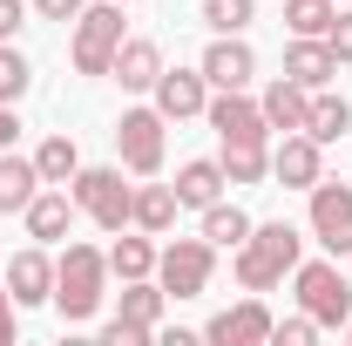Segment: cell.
<instances>
[{
	"instance_id": "cell-25",
	"label": "cell",
	"mask_w": 352,
	"mask_h": 346,
	"mask_svg": "<svg viewBox=\"0 0 352 346\" xmlns=\"http://www.w3.org/2000/svg\"><path fill=\"white\" fill-rule=\"evenodd\" d=\"M204 238H210V245H217V252H237V245H244V238H251V217L237 211V204H204Z\"/></svg>"
},
{
	"instance_id": "cell-38",
	"label": "cell",
	"mask_w": 352,
	"mask_h": 346,
	"mask_svg": "<svg viewBox=\"0 0 352 346\" xmlns=\"http://www.w3.org/2000/svg\"><path fill=\"white\" fill-rule=\"evenodd\" d=\"M346 340H352V319H346Z\"/></svg>"
},
{
	"instance_id": "cell-16",
	"label": "cell",
	"mask_w": 352,
	"mask_h": 346,
	"mask_svg": "<svg viewBox=\"0 0 352 346\" xmlns=\"http://www.w3.org/2000/svg\"><path fill=\"white\" fill-rule=\"evenodd\" d=\"M163 75V48L149 41V34H129V41L116 48V68H109V82H122L129 95H149Z\"/></svg>"
},
{
	"instance_id": "cell-29",
	"label": "cell",
	"mask_w": 352,
	"mask_h": 346,
	"mask_svg": "<svg viewBox=\"0 0 352 346\" xmlns=\"http://www.w3.org/2000/svg\"><path fill=\"white\" fill-rule=\"evenodd\" d=\"M339 14V0H285V28L292 34H325Z\"/></svg>"
},
{
	"instance_id": "cell-23",
	"label": "cell",
	"mask_w": 352,
	"mask_h": 346,
	"mask_svg": "<svg viewBox=\"0 0 352 346\" xmlns=\"http://www.w3.org/2000/svg\"><path fill=\"white\" fill-rule=\"evenodd\" d=\"M109 278H156V238L149 231H122L116 245H109Z\"/></svg>"
},
{
	"instance_id": "cell-32",
	"label": "cell",
	"mask_w": 352,
	"mask_h": 346,
	"mask_svg": "<svg viewBox=\"0 0 352 346\" xmlns=\"http://www.w3.org/2000/svg\"><path fill=\"white\" fill-rule=\"evenodd\" d=\"M102 340H109V346H149V340H156V326H142V319H122V312H116V319L102 326Z\"/></svg>"
},
{
	"instance_id": "cell-18",
	"label": "cell",
	"mask_w": 352,
	"mask_h": 346,
	"mask_svg": "<svg viewBox=\"0 0 352 346\" xmlns=\"http://www.w3.org/2000/svg\"><path fill=\"white\" fill-rule=\"evenodd\" d=\"M258 109H264V123L278 136H292V130H305V109H311V88H298L292 75H278V82L258 95Z\"/></svg>"
},
{
	"instance_id": "cell-31",
	"label": "cell",
	"mask_w": 352,
	"mask_h": 346,
	"mask_svg": "<svg viewBox=\"0 0 352 346\" xmlns=\"http://www.w3.org/2000/svg\"><path fill=\"white\" fill-rule=\"evenodd\" d=\"M318 333H325V326H318L311 312H298V319H271V340H278V346H311Z\"/></svg>"
},
{
	"instance_id": "cell-4",
	"label": "cell",
	"mask_w": 352,
	"mask_h": 346,
	"mask_svg": "<svg viewBox=\"0 0 352 346\" xmlns=\"http://www.w3.org/2000/svg\"><path fill=\"white\" fill-rule=\"evenodd\" d=\"M129 41L122 34V0H95L75 14V41H68V61H75V75H109L116 68V48Z\"/></svg>"
},
{
	"instance_id": "cell-20",
	"label": "cell",
	"mask_w": 352,
	"mask_h": 346,
	"mask_svg": "<svg viewBox=\"0 0 352 346\" xmlns=\"http://www.w3.org/2000/svg\"><path fill=\"white\" fill-rule=\"evenodd\" d=\"M34 190H41L34 156H21V150H0V211H28V204H34Z\"/></svg>"
},
{
	"instance_id": "cell-36",
	"label": "cell",
	"mask_w": 352,
	"mask_h": 346,
	"mask_svg": "<svg viewBox=\"0 0 352 346\" xmlns=\"http://www.w3.org/2000/svg\"><path fill=\"white\" fill-rule=\"evenodd\" d=\"M21 143V116H14V102H0V150H14Z\"/></svg>"
},
{
	"instance_id": "cell-7",
	"label": "cell",
	"mask_w": 352,
	"mask_h": 346,
	"mask_svg": "<svg viewBox=\"0 0 352 346\" xmlns=\"http://www.w3.org/2000/svg\"><path fill=\"white\" fill-rule=\"evenodd\" d=\"M163 130H170V116L163 109H122V123H116V163L129 176H156L163 170Z\"/></svg>"
},
{
	"instance_id": "cell-35",
	"label": "cell",
	"mask_w": 352,
	"mask_h": 346,
	"mask_svg": "<svg viewBox=\"0 0 352 346\" xmlns=\"http://www.w3.org/2000/svg\"><path fill=\"white\" fill-rule=\"evenodd\" d=\"M82 7H88V0H34V14H41V21H75Z\"/></svg>"
},
{
	"instance_id": "cell-37",
	"label": "cell",
	"mask_w": 352,
	"mask_h": 346,
	"mask_svg": "<svg viewBox=\"0 0 352 346\" xmlns=\"http://www.w3.org/2000/svg\"><path fill=\"white\" fill-rule=\"evenodd\" d=\"M14 312H21V305H14L7 285H0V346H14Z\"/></svg>"
},
{
	"instance_id": "cell-5",
	"label": "cell",
	"mask_w": 352,
	"mask_h": 346,
	"mask_svg": "<svg viewBox=\"0 0 352 346\" xmlns=\"http://www.w3.org/2000/svg\"><path fill=\"white\" fill-rule=\"evenodd\" d=\"M292 292H298V312H311L318 326H346L352 319V285L332 258H298L292 265Z\"/></svg>"
},
{
	"instance_id": "cell-27",
	"label": "cell",
	"mask_w": 352,
	"mask_h": 346,
	"mask_svg": "<svg viewBox=\"0 0 352 346\" xmlns=\"http://www.w3.org/2000/svg\"><path fill=\"white\" fill-rule=\"evenodd\" d=\"M34 170H41V183H68V176L82 170V150H75V136H47L41 150H34Z\"/></svg>"
},
{
	"instance_id": "cell-11",
	"label": "cell",
	"mask_w": 352,
	"mask_h": 346,
	"mask_svg": "<svg viewBox=\"0 0 352 346\" xmlns=\"http://www.w3.org/2000/svg\"><path fill=\"white\" fill-rule=\"evenodd\" d=\"M204 340L210 346H264L271 340V305L251 292V299H237V305H223L217 319L204 326Z\"/></svg>"
},
{
	"instance_id": "cell-10",
	"label": "cell",
	"mask_w": 352,
	"mask_h": 346,
	"mask_svg": "<svg viewBox=\"0 0 352 346\" xmlns=\"http://www.w3.org/2000/svg\"><path fill=\"white\" fill-rule=\"evenodd\" d=\"M271 176H278L285 190H311V183L325 176V143H311L305 130L278 136V143H271Z\"/></svg>"
},
{
	"instance_id": "cell-14",
	"label": "cell",
	"mask_w": 352,
	"mask_h": 346,
	"mask_svg": "<svg viewBox=\"0 0 352 346\" xmlns=\"http://www.w3.org/2000/svg\"><path fill=\"white\" fill-rule=\"evenodd\" d=\"M7 292H14V305H47L54 299V258H47V245H28V252L7 258Z\"/></svg>"
},
{
	"instance_id": "cell-9",
	"label": "cell",
	"mask_w": 352,
	"mask_h": 346,
	"mask_svg": "<svg viewBox=\"0 0 352 346\" xmlns=\"http://www.w3.org/2000/svg\"><path fill=\"white\" fill-rule=\"evenodd\" d=\"M305 197H311V238H318L332 258H346V252H352V183L318 176Z\"/></svg>"
},
{
	"instance_id": "cell-3",
	"label": "cell",
	"mask_w": 352,
	"mask_h": 346,
	"mask_svg": "<svg viewBox=\"0 0 352 346\" xmlns=\"http://www.w3.org/2000/svg\"><path fill=\"white\" fill-rule=\"evenodd\" d=\"M68 197H75V211L95 217L102 231H129L135 183H122V163H82V170L68 176Z\"/></svg>"
},
{
	"instance_id": "cell-30",
	"label": "cell",
	"mask_w": 352,
	"mask_h": 346,
	"mask_svg": "<svg viewBox=\"0 0 352 346\" xmlns=\"http://www.w3.org/2000/svg\"><path fill=\"white\" fill-rule=\"evenodd\" d=\"M34 88V68H28V54L14 41H0V102H21Z\"/></svg>"
},
{
	"instance_id": "cell-34",
	"label": "cell",
	"mask_w": 352,
	"mask_h": 346,
	"mask_svg": "<svg viewBox=\"0 0 352 346\" xmlns=\"http://www.w3.org/2000/svg\"><path fill=\"white\" fill-rule=\"evenodd\" d=\"M28 28V0H0V41H14Z\"/></svg>"
},
{
	"instance_id": "cell-1",
	"label": "cell",
	"mask_w": 352,
	"mask_h": 346,
	"mask_svg": "<svg viewBox=\"0 0 352 346\" xmlns=\"http://www.w3.org/2000/svg\"><path fill=\"white\" fill-rule=\"evenodd\" d=\"M298 258H305V238L278 217V224H251V238L230 252V272H237L244 292H271V285L292 278V265H298Z\"/></svg>"
},
{
	"instance_id": "cell-13",
	"label": "cell",
	"mask_w": 352,
	"mask_h": 346,
	"mask_svg": "<svg viewBox=\"0 0 352 346\" xmlns=\"http://www.w3.org/2000/svg\"><path fill=\"white\" fill-rule=\"evenodd\" d=\"M149 95H156V109H163L170 123H190V116H204V102H210V82H204V68H163Z\"/></svg>"
},
{
	"instance_id": "cell-2",
	"label": "cell",
	"mask_w": 352,
	"mask_h": 346,
	"mask_svg": "<svg viewBox=\"0 0 352 346\" xmlns=\"http://www.w3.org/2000/svg\"><path fill=\"white\" fill-rule=\"evenodd\" d=\"M109 299V252H95V245H68L61 258H54V312L68 319V326H88L95 312Z\"/></svg>"
},
{
	"instance_id": "cell-8",
	"label": "cell",
	"mask_w": 352,
	"mask_h": 346,
	"mask_svg": "<svg viewBox=\"0 0 352 346\" xmlns=\"http://www.w3.org/2000/svg\"><path fill=\"white\" fill-rule=\"evenodd\" d=\"M204 116H210L217 143H271V123H264V109H258L251 88H210Z\"/></svg>"
},
{
	"instance_id": "cell-6",
	"label": "cell",
	"mask_w": 352,
	"mask_h": 346,
	"mask_svg": "<svg viewBox=\"0 0 352 346\" xmlns=\"http://www.w3.org/2000/svg\"><path fill=\"white\" fill-rule=\"evenodd\" d=\"M210 272H217V245L210 238H170L156 252V285L170 299H204L210 292Z\"/></svg>"
},
{
	"instance_id": "cell-24",
	"label": "cell",
	"mask_w": 352,
	"mask_h": 346,
	"mask_svg": "<svg viewBox=\"0 0 352 346\" xmlns=\"http://www.w3.org/2000/svg\"><path fill=\"white\" fill-rule=\"evenodd\" d=\"M217 163H223L230 183H264L271 176V143H223Z\"/></svg>"
},
{
	"instance_id": "cell-12",
	"label": "cell",
	"mask_w": 352,
	"mask_h": 346,
	"mask_svg": "<svg viewBox=\"0 0 352 346\" xmlns=\"http://www.w3.org/2000/svg\"><path fill=\"white\" fill-rule=\"evenodd\" d=\"M197 68H204V82H210V88H251V82H258V54H251L244 34H217V41L204 48Z\"/></svg>"
},
{
	"instance_id": "cell-39",
	"label": "cell",
	"mask_w": 352,
	"mask_h": 346,
	"mask_svg": "<svg viewBox=\"0 0 352 346\" xmlns=\"http://www.w3.org/2000/svg\"><path fill=\"white\" fill-rule=\"evenodd\" d=\"M122 7H129V0H122Z\"/></svg>"
},
{
	"instance_id": "cell-15",
	"label": "cell",
	"mask_w": 352,
	"mask_h": 346,
	"mask_svg": "<svg viewBox=\"0 0 352 346\" xmlns=\"http://www.w3.org/2000/svg\"><path fill=\"white\" fill-rule=\"evenodd\" d=\"M285 75H292L298 88H332L339 54L325 48V34H292V48H285Z\"/></svg>"
},
{
	"instance_id": "cell-28",
	"label": "cell",
	"mask_w": 352,
	"mask_h": 346,
	"mask_svg": "<svg viewBox=\"0 0 352 346\" xmlns=\"http://www.w3.org/2000/svg\"><path fill=\"white\" fill-rule=\"evenodd\" d=\"M258 21V0H204V28L210 34H244Z\"/></svg>"
},
{
	"instance_id": "cell-17",
	"label": "cell",
	"mask_w": 352,
	"mask_h": 346,
	"mask_svg": "<svg viewBox=\"0 0 352 346\" xmlns=\"http://www.w3.org/2000/svg\"><path fill=\"white\" fill-rule=\"evenodd\" d=\"M75 217H82V211H75V197H68V190H34V204L21 211V224H28V238H34V245H61Z\"/></svg>"
},
{
	"instance_id": "cell-26",
	"label": "cell",
	"mask_w": 352,
	"mask_h": 346,
	"mask_svg": "<svg viewBox=\"0 0 352 346\" xmlns=\"http://www.w3.org/2000/svg\"><path fill=\"white\" fill-rule=\"evenodd\" d=\"M122 319H142V326H156L163 319V305H170V292L156 285V278H122Z\"/></svg>"
},
{
	"instance_id": "cell-19",
	"label": "cell",
	"mask_w": 352,
	"mask_h": 346,
	"mask_svg": "<svg viewBox=\"0 0 352 346\" xmlns=\"http://www.w3.org/2000/svg\"><path fill=\"white\" fill-rule=\"evenodd\" d=\"M223 183H230V176H223L217 156H190V163L176 170V204H183V211H204V204L223 197Z\"/></svg>"
},
{
	"instance_id": "cell-22",
	"label": "cell",
	"mask_w": 352,
	"mask_h": 346,
	"mask_svg": "<svg viewBox=\"0 0 352 346\" xmlns=\"http://www.w3.org/2000/svg\"><path fill=\"white\" fill-rule=\"evenodd\" d=\"M176 211H183V204H176V183H142L129 224H135V231H149V238H163V231L176 224Z\"/></svg>"
},
{
	"instance_id": "cell-21",
	"label": "cell",
	"mask_w": 352,
	"mask_h": 346,
	"mask_svg": "<svg viewBox=\"0 0 352 346\" xmlns=\"http://www.w3.org/2000/svg\"><path fill=\"white\" fill-rule=\"evenodd\" d=\"M352 130V102L332 95V88H311V109H305V136L311 143H339Z\"/></svg>"
},
{
	"instance_id": "cell-33",
	"label": "cell",
	"mask_w": 352,
	"mask_h": 346,
	"mask_svg": "<svg viewBox=\"0 0 352 346\" xmlns=\"http://www.w3.org/2000/svg\"><path fill=\"white\" fill-rule=\"evenodd\" d=\"M325 48L339 54V68H352V7H339V14H332V28H325Z\"/></svg>"
}]
</instances>
